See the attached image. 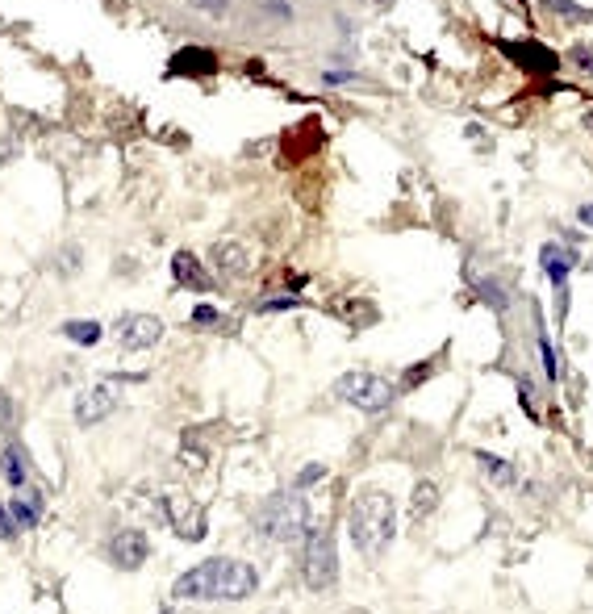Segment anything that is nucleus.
<instances>
[{"label":"nucleus","instance_id":"nucleus-1","mask_svg":"<svg viewBox=\"0 0 593 614\" xmlns=\"http://www.w3.org/2000/svg\"><path fill=\"white\" fill-rule=\"evenodd\" d=\"M259 594V569L239 556H209L176 577V602H247Z\"/></svg>","mask_w":593,"mask_h":614},{"label":"nucleus","instance_id":"nucleus-2","mask_svg":"<svg viewBox=\"0 0 593 614\" xmlns=\"http://www.w3.org/2000/svg\"><path fill=\"white\" fill-rule=\"evenodd\" d=\"M347 535L355 543V552L364 560H381L389 552V543L397 539V502L393 493L381 485L355 489V498L347 506Z\"/></svg>","mask_w":593,"mask_h":614},{"label":"nucleus","instance_id":"nucleus-3","mask_svg":"<svg viewBox=\"0 0 593 614\" xmlns=\"http://www.w3.org/2000/svg\"><path fill=\"white\" fill-rule=\"evenodd\" d=\"M255 535L268 539V543H301L314 527V514H310V498L301 489H284L272 493V498L259 502L255 510Z\"/></svg>","mask_w":593,"mask_h":614},{"label":"nucleus","instance_id":"nucleus-4","mask_svg":"<svg viewBox=\"0 0 593 614\" xmlns=\"http://www.w3.org/2000/svg\"><path fill=\"white\" fill-rule=\"evenodd\" d=\"M301 581L314 589V594H326L339 581V543L330 527H310V535L301 539Z\"/></svg>","mask_w":593,"mask_h":614},{"label":"nucleus","instance_id":"nucleus-5","mask_svg":"<svg viewBox=\"0 0 593 614\" xmlns=\"http://www.w3.org/2000/svg\"><path fill=\"white\" fill-rule=\"evenodd\" d=\"M335 397H343L347 406L364 410V414H381V410L393 406L397 389H393L389 376H381V372H360V368H355V372H343L339 381H335Z\"/></svg>","mask_w":593,"mask_h":614},{"label":"nucleus","instance_id":"nucleus-6","mask_svg":"<svg viewBox=\"0 0 593 614\" xmlns=\"http://www.w3.org/2000/svg\"><path fill=\"white\" fill-rule=\"evenodd\" d=\"M117 347L122 351H151L163 339V322L155 314H122L113 326Z\"/></svg>","mask_w":593,"mask_h":614},{"label":"nucleus","instance_id":"nucleus-7","mask_svg":"<svg viewBox=\"0 0 593 614\" xmlns=\"http://www.w3.org/2000/svg\"><path fill=\"white\" fill-rule=\"evenodd\" d=\"M105 556H109L113 569H122V573L142 569V560L151 556V539H147V531H142V527H122V531L109 539Z\"/></svg>","mask_w":593,"mask_h":614},{"label":"nucleus","instance_id":"nucleus-8","mask_svg":"<svg viewBox=\"0 0 593 614\" xmlns=\"http://www.w3.org/2000/svg\"><path fill=\"white\" fill-rule=\"evenodd\" d=\"M163 518H168L176 535L188 543H197L205 535V510L188 498V493H163Z\"/></svg>","mask_w":593,"mask_h":614},{"label":"nucleus","instance_id":"nucleus-9","mask_svg":"<svg viewBox=\"0 0 593 614\" xmlns=\"http://www.w3.org/2000/svg\"><path fill=\"white\" fill-rule=\"evenodd\" d=\"M117 410V385L101 381V385H92L76 397V406H71V414H76V427H101V422Z\"/></svg>","mask_w":593,"mask_h":614},{"label":"nucleus","instance_id":"nucleus-10","mask_svg":"<svg viewBox=\"0 0 593 614\" xmlns=\"http://www.w3.org/2000/svg\"><path fill=\"white\" fill-rule=\"evenodd\" d=\"M209 264L218 268V276L239 280V276L251 272V251H247L243 243H234V239H222V243L209 247Z\"/></svg>","mask_w":593,"mask_h":614},{"label":"nucleus","instance_id":"nucleus-11","mask_svg":"<svg viewBox=\"0 0 593 614\" xmlns=\"http://www.w3.org/2000/svg\"><path fill=\"white\" fill-rule=\"evenodd\" d=\"M577 259H581V255L568 247V243H548V247L539 251V264H543V272H548V280L556 285V293L568 289V276H573Z\"/></svg>","mask_w":593,"mask_h":614},{"label":"nucleus","instance_id":"nucleus-12","mask_svg":"<svg viewBox=\"0 0 593 614\" xmlns=\"http://www.w3.org/2000/svg\"><path fill=\"white\" fill-rule=\"evenodd\" d=\"M172 280L180 289H193V293H209L213 289V280L205 272V264L193 255V251H176L172 255Z\"/></svg>","mask_w":593,"mask_h":614},{"label":"nucleus","instance_id":"nucleus-13","mask_svg":"<svg viewBox=\"0 0 593 614\" xmlns=\"http://www.w3.org/2000/svg\"><path fill=\"white\" fill-rule=\"evenodd\" d=\"M213 72H218V55H213L209 46H184V51H176V59H172V76L201 80V76H213Z\"/></svg>","mask_w":593,"mask_h":614},{"label":"nucleus","instance_id":"nucleus-14","mask_svg":"<svg viewBox=\"0 0 593 614\" xmlns=\"http://www.w3.org/2000/svg\"><path fill=\"white\" fill-rule=\"evenodd\" d=\"M0 477L9 481V489H26L30 485V456L21 452V443H5V452H0Z\"/></svg>","mask_w":593,"mask_h":614},{"label":"nucleus","instance_id":"nucleus-15","mask_svg":"<svg viewBox=\"0 0 593 614\" xmlns=\"http://www.w3.org/2000/svg\"><path fill=\"white\" fill-rule=\"evenodd\" d=\"M435 510H439V485L435 481H418L414 498H410V518H414V523H426Z\"/></svg>","mask_w":593,"mask_h":614},{"label":"nucleus","instance_id":"nucleus-16","mask_svg":"<svg viewBox=\"0 0 593 614\" xmlns=\"http://www.w3.org/2000/svg\"><path fill=\"white\" fill-rule=\"evenodd\" d=\"M9 510H13L21 531L38 527V518H42V493H17V498H9Z\"/></svg>","mask_w":593,"mask_h":614},{"label":"nucleus","instance_id":"nucleus-17","mask_svg":"<svg viewBox=\"0 0 593 614\" xmlns=\"http://www.w3.org/2000/svg\"><path fill=\"white\" fill-rule=\"evenodd\" d=\"M477 464H481V472L497 485V489H510L514 481H518V472H514V464L510 460H502V456H489V452H477Z\"/></svg>","mask_w":593,"mask_h":614},{"label":"nucleus","instance_id":"nucleus-18","mask_svg":"<svg viewBox=\"0 0 593 614\" xmlns=\"http://www.w3.org/2000/svg\"><path fill=\"white\" fill-rule=\"evenodd\" d=\"M63 335H67L71 343H80V347H97L105 330H101V322L80 318V322H63Z\"/></svg>","mask_w":593,"mask_h":614},{"label":"nucleus","instance_id":"nucleus-19","mask_svg":"<svg viewBox=\"0 0 593 614\" xmlns=\"http://www.w3.org/2000/svg\"><path fill=\"white\" fill-rule=\"evenodd\" d=\"M506 51H510L514 59H523V63H531V67H535V72H548V67H556V55H543V59H539V51H543V46H539V42H518V46H506Z\"/></svg>","mask_w":593,"mask_h":614},{"label":"nucleus","instance_id":"nucleus-20","mask_svg":"<svg viewBox=\"0 0 593 614\" xmlns=\"http://www.w3.org/2000/svg\"><path fill=\"white\" fill-rule=\"evenodd\" d=\"M472 289H477L489 305H497V310H506V289L497 285V280H485V276H472Z\"/></svg>","mask_w":593,"mask_h":614},{"label":"nucleus","instance_id":"nucleus-21","mask_svg":"<svg viewBox=\"0 0 593 614\" xmlns=\"http://www.w3.org/2000/svg\"><path fill=\"white\" fill-rule=\"evenodd\" d=\"M539 360H543V372H548V381H556V351H552V339H548V330L539 326Z\"/></svg>","mask_w":593,"mask_h":614},{"label":"nucleus","instance_id":"nucleus-22","mask_svg":"<svg viewBox=\"0 0 593 614\" xmlns=\"http://www.w3.org/2000/svg\"><path fill=\"white\" fill-rule=\"evenodd\" d=\"M17 518H13V510H9V502H0V539H17Z\"/></svg>","mask_w":593,"mask_h":614},{"label":"nucleus","instance_id":"nucleus-23","mask_svg":"<svg viewBox=\"0 0 593 614\" xmlns=\"http://www.w3.org/2000/svg\"><path fill=\"white\" fill-rule=\"evenodd\" d=\"M326 477V464H310V468H301L297 472V489H310V485H318Z\"/></svg>","mask_w":593,"mask_h":614},{"label":"nucleus","instance_id":"nucleus-24","mask_svg":"<svg viewBox=\"0 0 593 614\" xmlns=\"http://www.w3.org/2000/svg\"><path fill=\"white\" fill-rule=\"evenodd\" d=\"M193 9H201V13H209V17H226L230 13V0H188Z\"/></svg>","mask_w":593,"mask_h":614},{"label":"nucleus","instance_id":"nucleus-25","mask_svg":"<svg viewBox=\"0 0 593 614\" xmlns=\"http://www.w3.org/2000/svg\"><path fill=\"white\" fill-rule=\"evenodd\" d=\"M193 322H197V326H218L222 314L213 310V305H197V310H193Z\"/></svg>","mask_w":593,"mask_h":614},{"label":"nucleus","instance_id":"nucleus-26","mask_svg":"<svg viewBox=\"0 0 593 614\" xmlns=\"http://www.w3.org/2000/svg\"><path fill=\"white\" fill-rule=\"evenodd\" d=\"M293 305H297V297H276V301H264L259 310H264V314H276V310H293Z\"/></svg>","mask_w":593,"mask_h":614},{"label":"nucleus","instance_id":"nucleus-27","mask_svg":"<svg viewBox=\"0 0 593 614\" xmlns=\"http://www.w3.org/2000/svg\"><path fill=\"white\" fill-rule=\"evenodd\" d=\"M268 13H276V21H289L293 17V9L284 5V0H268Z\"/></svg>","mask_w":593,"mask_h":614},{"label":"nucleus","instance_id":"nucleus-28","mask_svg":"<svg viewBox=\"0 0 593 614\" xmlns=\"http://www.w3.org/2000/svg\"><path fill=\"white\" fill-rule=\"evenodd\" d=\"M577 218H581V222L593 230V205H581V209H577Z\"/></svg>","mask_w":593,"mask_h":614},{"label":"nucleus","instance_id":"nucleus-29","mask_svg":"<svg viewBox=\"0 0 593 614\" xmlns=\"http://www.w3.org/2000/svg\"><path fill=\"white\" fill-rule=\"evenodd\" d=\"M577 63L585 67V72H593V55H585V51H581V55H577Z\"/></svg>","mask_w":593,"mask_h":614},{"label":"nucleus","instance_id":"nucleus-30","mask_svg":"<svg viewBox=\"0 0 593 614\" xmlns=\"http://www.w3.org/2000/svg\"><path fill=\"white\" fill-rule=\"evenodd\" d=\"M168 614H188V610H168Z\"/></svg>","mask_w":593,"mask_h":614}]
</instances>
